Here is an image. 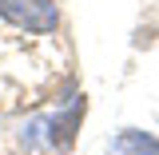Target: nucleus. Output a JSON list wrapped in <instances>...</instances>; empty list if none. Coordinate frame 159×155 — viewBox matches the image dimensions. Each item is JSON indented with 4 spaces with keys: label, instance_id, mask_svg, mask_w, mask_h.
I'll return each mask as SVG.
<instances>
[{
    "label": "nucleus",
    "instance_id": "obj_1",
    "mask_svg": "<svg viewBox=\"0 0 159 155\" xmlns=\"http://www.w3.org/2000/svg\"><path fill=\"white\" fill-rule=\"evenodd\" d=\"M0 16L32 36H52L60 28L56 0H0Z\"/></svg>",
    "mask_w": 159,
    "mask_h": 155
},
{
    "label": "nucleus",
    "instance_id": "obj_2",
    "mask_svg": "<svg viewBox=\"0 0 159 155\" xmlns=\"http://www.w3.org/2000/svg\"><path fill=\"white\" fill-rule=\"evenodd\" d=\"M84 96L80 99H72L68 103V112H60V116H52V123H48V135H52V143H56L60 151H68L72 147V139H76V131H80V123H84Z\"/></svg>",
    "mask_w": 159,
    "mask_h": 155
},
{
    "label": "nucleus",
    "instance_id": "obj_3",
    "mask_svg": "<svg viewBox=\"0 0 159 155\" xmlns=\"http://www.w3.org/2000/svg\"><path fill=\"white\" fill-rule=\"evenodd\" d=\"M107 155H159V139L147 135V131L127 127V131H119V135L107 143Z\"/></svg>",
    "mask_w": 159,
    "mask_h": 155
}]
</instances>
